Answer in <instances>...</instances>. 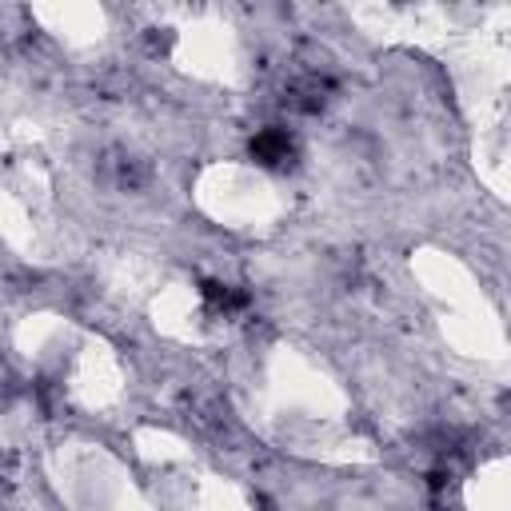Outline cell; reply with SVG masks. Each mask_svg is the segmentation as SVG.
<instances>
[{
    "label": "cell",
    "instance_id": "3957f363",
    "mask_svg": "<svg viewBox=\"0 0 511 511\" xmlns=\"http://www.w3.org/2000/svg\"><path fill=\"white\" fill-rule=\"evenodd\" d=\"M200 296L208 300V308H216V312H244L248 304H252V296L244 292V287H232V284H220V280H204L200 284Z\"/></svg>",
    "mask_w": 511,
    "mask_h": 511
},
{
    "label": "cell",
    "instance_id": "6da1fadb",
    "mask_svg": "<svg viewBox=\"0 0 511 511\" xmlns=\"http://www.w3.org/2000/svg\"><path fill=\"white\" fill-rule=\"evenodd\" d=\"M248 152H252V160L264 164V169H292L296 164V141L284 128H260L252 136V144H248Z\"/></svg>",
    "mask_w": 511,
    "mask_h": 511
},
{
    "label": "cell",
    "instance_id": "7a4b0ae2",
    "mask_svg": "<svg viewBox=\"0 0 511 511\" xmlns=\"http://www.w3.org/2000/svg\"><path fill=\"white\" fill-rule=\"evenodd\" d=\"M332 88H336V85H332L328 77H320V72H308V77H300V80H292V85H287V92H284V108L312 116V113H320V108L328 105Z\"/></svg>",
    "mask_w": 511,
    "mask_h": 511
}]
</instances>
